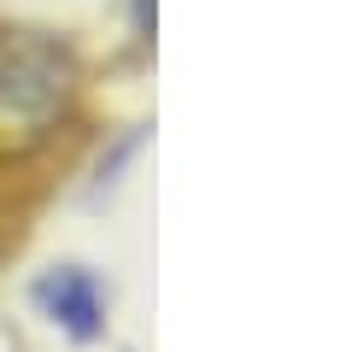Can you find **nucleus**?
<instances>
[{"label":"nucleus","instance_id":"obj_2","mask_svg":"<svg viewBox=\"0 0 352 352\" xmlns=\"http://www.w3.org/2000/svg\"><path fill=\"white\" fill-rule=\"evenodd\" d=\"M36 305L71 340H94L106 329V294H100V282H94V270H82V264H59V270H47V276L36 282Z\"/></svg>","mask_w":352,"mask_h":352},{"label":"nucleus","instance_id":"obj_1","mask_svg":"<svg viewBox=\"0 0 352 352\" xmlns=\"http://www.w3.org/2000/svg\"><path fill=\"white\" fill-rule=\"evenodd\" d=\"M71 53L41 36H24L0 53V135L36 141L71 100Z\"/></svg>","mask_w":352,"mask_h":352}]
</instances>
